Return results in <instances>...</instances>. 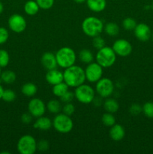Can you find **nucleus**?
Segmentation results:
<instances>
[{
	"mask_svg": "<svg viewBox=\"0 0 153 154\" xmlns=\"http://www.w3.org/2000/svg\"><path fill=\"white\" fill-rule=\"evenodd\" d=\"M52 126L59 133L67 134L73 129L74 123L70 116L64 113H58L52 120Z\"/></svg>",
	"mask_w": 153,
	"mask_h": 154,
	"instance_id": "5",
	"label": "nucleus"
},
{
	"mask_svg": "<svg viewBox=\"0 0 153 154\" xmlns=\"http://www.w3.org/2000/svg\"><path fill=\"white\" fill-rule=\"evenodd\" d=\"M45 79H46V82L50 85H56V84L64 81L63 72L58 70L57 69L47 70V72L45 75Z\"/></svg>",
	"mask_w": 153,
	"mask_h": 154,
	"instance_id": "14",
	"label": "nucleus"
},
{
	"mask_svg": "<svg viewBox=\"0 0 153 154\" xmlns=\"http://www.w3.org/2000/svg\"><path fill=\"white\" fill-rule=\"evenodd\" d=\"M40 9L48 10L53 6L55 0H35Z\"/></svg>",
	"mask_w": 153,
	"mask_h": 154,
	"instance_id": "33",
	"label": "nucleus"
},
{
	"mask_svg": "<svg viewBox=\"0 0 153 154\" xmlns=\"http://www.w3.org/2000/svg\"><path fill=\"white\" fill-rule=\"evenodd\" d=\"M57 64L62 69H67L75 64L76 55L75 51L69 47H63L56 53Z\"/></svg>",
	"mask_w": 153,
	"mask_h": 154,
	"instance_id": "3",
	"label": "nucleus"
},
{
	"mask_svg": "<svg viewBox=\"0 0 153 154\" xmlns=\"http://www.w3.org/2000/svg\"><path fill=\"white\" fill-rule=\"evenodd\" d=\"M78 57H79L80 62L87 65L92 63L94 60V55H93L92 52L88 49L81 50L79 52Z\"/></svg>",
	"mask_w": 153,
	"mask_h": 154,
	"instance_id": "24",
	"label": "nucleus"
},
{
	"mask_svg": "<svg viewBox=\"0 0 153 154\" xmlns=\"http://www.w3.org/2000/svg\"><path fill=\"white\" fill-rule=\"evenodd\" d=\"M104 26L101 20L95 17H88L82 23V32L86 35L91 38L100 35L104 31Z\"/></svg>",
	"mask_w": 153,
	"mask_h": 154,
	"instance_id": "2",
	"label": "nucleus"
},
{
	"mask_svg": "<svg viewBox=\"0 0 153 154\" xmlns=\"http://www.w3.org/2000/svg\"><path fill=\"white\" fill-rule=\"evenodd\" d=\"M142 111V106L139 104H133L130 106V108H129V112L130 114H131L132 115H138V114H140Z\"/></svg>",
	"mask_w": 153,
	"mask_h": 154,
	"instance_id": "38",
	"label": "nucleus"
},
{
	"mask_svg": "<svg viewBox=\"0 0 153 154\" xmlns=\"http://www.w3.org/2000/svg\"><path fill=\"white\" fill-rule=\"evenodd\" d=\"M110 137L112 140L115 141H120L124 138L125 131L124 127L120 124H114L110 129L109 131Z\"/></svg>",
	"mask_w": 153,
	"mask_h": 154,
	"instance_id": "16",
	"label": "nucleus"
},
{
	"mask_svg": "<svg viewBox=\"0 0 153 154\" xmlns=\"http://www.w3.org/2000/svg\"><path fill=\"white\" fill-rule=\"evenodd\" d=\"M68 85L63 81V82H61L59 84H57L56 85L52 86V92L54 96L60 98L68 90Z\"/></svg>",
	"mask_w": 153,
	"mask_h": 154,
	"instance_id": "22",
	"label": "nucleus"
},
{
	"mask_svg": "<svg viewBox=\"0 0 153 154\" xmlns=\"http://www.w3.org/2000/svg\"><path fill=\"white\" fill-rule=\"evenodd\" d=\"M86 1V0H74V2H75L76 3H78V4H80V3L84 2Z\"/></svg>",
	"mask_w": 153,
	"mask_h": 154,
	"instance_id": "42",
	"label": "nucleus"
},
{
	"mask_svg": "<svg viewBox=\"0 0 153 154\" xmlns=\"http://www.w3.org/2000/svg\"><path fill=\"white\" fill-rule=\"evenodd\" d=\"M112 48L116 56H119L122 57H128L132 52L131 44L128 41L124 38H119L115 41Z\"/></svg>",
	"mask_w": 153,
	"mask_h": 154,
	"instance_id": "11",
	"label": "nucleus"
},
{
	"mask_svg": "<svg viewBox=\"0 0 153 154\" xmlns=\"http://www.w3.org/2000/svg\"><path fill=\"white\" fill-rule=\"evenodd\" d=\"M9 38V33L7 29L4 27H0V45H3L8 41Z\"/></svg>",
	"mask_w": 153,
	"mask_h": 154,
	"instance_id": "37",
	"label": "nucleus"
},
{
	"mask_svg": "<svg viewBox=\"0 0 153 154\" xmlns=\"http://www.w3.org/2000/svg\"><path fill=\"white\" fill-rule=\"evenodd\" d=\"M10 61V56L7 51L0 49V67L4 68L8 65Z\"/></svg>",
	"mask_w": 153,
	"mask_h": 154,
	"instance_id": "31",
	"label": "nucleus"
},
{
	"mask_svg": "<svg viewBox=\"0 0 153 154\" xmlns=\"http://www.w3.org/2000/svg\"><path fill=\"white\" fill-rule=\"evenodd\" d=\"M40 62H41L42 66L46 70L56 69L58 66L56 54L51 52H45L40 58Z\"/></svg>",
	"mask_w": 153,
	"mask_h": 154,
	"instance_id": "15",
	"label": "nucleus"
},
{
	"mask_svg": "<svg viewBox=\"0 0 153 154\" xmlns=\"http://www.w3.org/2000/svg\"><path fill=\"white\" fill-rule=\"evenodd\" d=\"M136 24V21L131 17H127L122 21V27L128 31H132L134 29Z\"/></svg>",
	"mask_w": 153,
	"mask_h": 154,
	"instance_id": "28",
	"label": "nucleus"
},
{
	"mask_svg": "<svg viewBox=\"0 0 153 154\" xmlns=\"http://www.w3.org/2000/svg\"><path fill=\"white\" fill-rule=\"evenodd\" d=\"M16 93L12 90H4L2 93V99L6 102H12L16 99Z\"/></svg>",
	"mask_w": 153,
	"mask_h": 154,
	"instance_id": "30",
	"label": "nucleus"
},
{
	"mask_svg": "<svg viewBox=\"0 0 153 154\" xmlns=\"http://www.w3.org/2000/svg\"><path fill=\"white\" fill-rule=\"evenodd\" d=\"M74 96L76 100L82 104H89L95 99L94 90L88 84H82L76 87Z\"/></svg>",
	"mask_w": 153,
	"mask_h": 154,
	"instance_id": "6",
	"label": "nucleus"
},
{
	"mask_svg": "<svg viewBox=\"0 0 153 154\" xmlns=\"http://www.w3.org/2000/svg\"><path fill=\"white\" fill-rule=\"evenodd\" d=\"M92 46L95 49L99 50L100 48H104V46H106V42H105V40L104 39V38H102L101 36H95L92 39Z\"/></svg>",
	"mask_w": 153,
	"mask_h": 154,
	"instance_id": "32",
	"label": "nucleus"
},
{
	"mask_svg": "<svg viewBox=\"0 0 153 154\" xmlns=\"http://www.w3.org/2000/svg\"><path fill=\"white\" fill-rule=\"evenodd\" d=\"M104 31L106 32L107 35L111 36V37H115V36H116L118 34L120 29L117 23L113 22H110L107 23L104 26Z\"/></svg>",
	"mask_w": 153,
	"mask_h": 154,
	"instance_id": "23",
	"label": "nucleus"
},
{
	"mask_svg": "<svg viewBox=\"0 0 153 154\" xmlns=\"http://www.w3.org/2000/svg\"><path fill=\"white\" fill-rule=\"evenodd\" d=\"M0 78L5 84H11L16 81V75L13 71L5 70L3 72H2L1 75H0Z\"/></svg>",
	"mask_w": 153,
	"mask_h": 154,
	"instance_id": "26",
	"label": "nucleus"
},
{
	"mask_svg": "<svg viewBox=\"0 0 153 154\" xmlns=\"http://www.w3.org/2000/svg\"><path fill=\"white\" fill-rule=\"evenodd\" d=\"M62 113L68 116H71L75 112V106L72 102H68V103H64L62 108Z\"/></svg>",
	"mask_w": 153,
	"mask_h": 154,
	"instance_id": "34",
	"label": "nucleus"
},
{
	"mask_svg": "<svg viewBox=\"0 0 153 154\" xmlns=\"http://www.w3.org/2000/svg\"><path fill=\"white\" fill-rule=\"evenodd\" d=\"M52 126V121L47 117H38L37 120L34 122L33 127L34 129H39L41 131H48L51 129Z\"/></svg>",
	"mask_w": 153,
	"mask_h": 154,
	"instance_id": "17",
	"label": "nucleus"
},
{
	"mask_svg": "<svg viewBox=\"0 0 153 154\" xmlns=\"http://www.w3.org/2000/svg\"><path fill=\"white\" fill-rule=\"evenodd\" d=\"M151 38H152V40H153V32H152V36H151Z\"/></svg>",
	"mask_w": 153,
	"mask_h": 154,
	"instance_id": "43",
	"label": "nucleus"
},
{
	"mask_svg": "<svg viewBox=\"0 0 153 154\" xmlns=\"http://www.w3.org/2000/svg\"><path fill=\"white\" fill-rule=\"evenodd\" d=\"M152 8L153 9V2H152Z\"/></svg>",
	"mask_w": 153,
	"mask_h": 154,
	"instance_id": "44",
	"label": "nucleus"
},
{
	"mask_svg": "<svg viewBox=\"0 0 153 154\" xmlns=\"http://www.w3.org/2000/svg\"><path fill=\"white\" fill-rule=\"evenodd\" d=\"M8 27L11 31L16 33H21L26 28V20L19 14H12L8 20Z\"/></svg>",
	"mask_w": 153,
	"mask_h": 154,
	"instance_id": "10",
	"label": "nucleus"
},
{
	"mask_svg": "<svg viewBox=\"0 0 153 154\" xmlns=\"http://www.w3.org/2000/svg\"><path fill=\"white\" fill-rule=\"evenodd\" d=\"M3 10H4V5H3L2 2L1 0H0V14L2 13Z\"/></svg>",
	"mask_w": 153,
	"mask_h": 154,
	"instance_id": "41",
	"label": "nucleus"
},
{
	"mask_svg": "<svg viewBox=\"0 0 153 154\" xmlns=\"http://www.w3.org/2000/svg\"><path fill=\"white\" fill-rule=\"evenodd\" d=\"M3 91H4V89H3L2 86L0 84V100L2 99V93H3Z\"/></svg>",
	"mask_w": 153,
	"mask_h": 154,
	"instance_id": "40",
	"label": "nucleus"
},
{
	"mask_svg": "<svg viewBox=\"0 0 153 154\" xmlns=\"http://www.w3.org/2000/svg\"><path fill=\"white\" fill-rule=\"evenodd\" d=\"M40 7L35 0H28L24 5V11L28 16H34L39 11Z\"/></svg>",
	"mask_w": 153,
	"mask_h": 154,
	"instance_id": "20",
	"label": "nucleus"
},
{
	"mask_svg": "<svg viewBox=\"0 0 153 154\" xmlns=\"http://www.w3.org/2000/svg\"><path fill=\"white\" fill-rule=\"evenodd\" d=\"M37 86L32 82L26 83L21 87V92L26 97H33L37 93Z\"/></svg>",
	"mask_w": 153,
	"mask_h": 154,
	"instance_id": "21",
	"label": "nucleus"
},
{
	"mask_svg": "<svg viewBox=\"0 0 153 154\" xmlns=\"http://www.w3.org/2000/svg\"><path fill=\"white\" fill-rule=\"evenodd\" d=\"M32 115L29 112L24 113V114H22V116H21V121H22V123H23L24 124H28V123H30L32 121Z\"/></svg>",
	"mask_w": 153,
	"mask_h": 154,
	"instance_id": "39",
	"label": "nucleus"
},
{
	"mask_svg": "<svg viewBox=\"0 0 153 154\" xmlns=\"http://www.w3.org/2000/svg\"><path fill=\"white\" fill-rule=\"evenodd\" d=\"M74 98V93L68 90L62 96L60 97V100L63 103H68V102H72Z\"/></svg>",
	"mask_w": 153,
	"mask_h": 154,
	"instance_id": "36",
	"label": "nucleus"
},
{
	"mask_svg": "<svg viewBox=\"0 0 153 154\" xmlns=\"http://www.w3.org/2000/svg\"><path fill=\"white\" fill-rule=\"evenodd\" d=\"M103 107L106 112L115 114L119 109V105L115 99L112 98H106L103 103Z\"/></svg>",
	"mask_w": 153,
	"mask_h": 154,
	"instance_id": "19",
	"label": "nucleus"
},
{
	"mask_svg": "<svg viewBox=\"0 0 153 154\" xmlns=\"http://www.w3.org/2000/svg\"><path fill=\"white\" fill-rule=\"evenodd\" d=\"M142 111L144 115L146 117L150 119H153V102H147L142 106Z\"/></svg>",
	"mask_w": 153,
	"mask_h": 154,
	"instance_id": "29",
	"label": "nucleus"
},
{
	"mask_svg": "<svg viewBox=\"0 0 153 154\" xmlns=\"http://www.w3.org/2000/svg\"><path fill=\"white\" fill-rule=\"evenodd\" d=\"M1 73H2V71H1V67H0V75H1Z\"/></svg>",
	"mask_w": 153,
	"mask_h": 154,
	"instance_id": "45",
	"label": "nucleus"
},
{
	"mask_svg": "<svg viewBox=\"0 0 153 154\" xmlns=\"http://www.w3.org/2000/svg\"><path fill=\"white\" fill-rule=\"evenodd\" d=\"M96 63L103 68H110L113 66L116 60V54L112 48L104 46L98 50L95 56Z\"/></svg>",
	"mask_w": 153,
	"mask_h": 154,
	"instance_id": "4",
	"label": "nucleus"
},
{
	"mask_svg": "<svg viewBox=\"0 0 153 154\" xmlns=\"http://www.w3.org/2000/svg\"><path fill=\"white\" fill-rule=\"evenodd\" d=\"M134 35L139 41L146 42L150 39L152 36V31L150 27L147 24L140 23L136 24V27L134 29Z\"/></svg>",
	"mask_w": 153,
	"mask_h": 154,
	"instance_id": "13",
	"label": "nucleus"
},
{
	"mask_svg": "<svg viewBox=\"0 0 153 154\" xmlns=\"http://www.w3.org/2000/svg\"><path fill=\"white\" fill-rule=\"evenodd\" d=\"M101 121L105 126L111 127L116 123V118L113 114L109 112H106L103 114L101 117Z\"/></svg>",
	"mask_w": 153,
	"mask_h": 154,
	"instance_id": "27",
	"label": "nucleus"
},
{
	"mask_svg": "<svg viewBox=\"0 0 153 154\" xmlns=\"http://www.w3.org/2000/svg\"><path fill=\"white\" fill-rule=\"evenodd\" d=\"M63 77L64 82L66 83L69 87L76 88L85 82V70L80 66L73 65L67 69H64Z\"/></svg>",
	"mask_w": 153,
	"mask_h": 154,
	"instance_id": "1",
	"label": "nucleus"
},
{
	"mask_svg": "<svg viewBox=\"0 0 153 154\" xmlns=\"http://www.w3.org/2000/svg\"><path fill=\"white\" fill-rule=\"evenodd\" d=\"M95 91L101 98H108L114 91V84L110 78H101L96 82Z\"/></svg>",
	"mask_w": 153,
	"mask_h": 154,
	"instance_id": "8",
	"label": "nucleus"
},
{
	"mask_svg": "<svg viewBox=\"0 0 153 154\" xmlns=\"http://www.w3.org/2000/svg\"><path fill=\"white\" fill-rule=\"evenodd\" d=\"M87 7L94 13L101 12L106 8V0H86Z\"/></svg>",
	"mask_w": 153,
	"mask_h": 154,
	"instance_id": "18",
	"label": "nucleus"
},
{
	"mask_svg": "<svg viewBox=\"0 0 153 154\" xmlns=\"http://www.w3.org/2000/svg\"><path fill=\"white\" fill-rule=\"evenodd\" d=\"M85 70L86 80L90 83H96L98 81L103 75V67L98 63H89L87 65Z\"/></svg>",
	"mask_w": 153,
	"mask_h": 154,
	"instance_id": "9",
	"label": "nucleus"
},
{
	"mask_svg": "<svg viewBox=\"0 0 153 154\" xmlns=\"http://www.w3.org/2000/svg\"><path fill=\"white\" fill-rule=\"evenodd\" d=\"M46 106L44 102L38 98H33L28 104V111L33 117L38 118L45 114Z\"/></svg>",
	"mask_w": 153,
	"mask_h": 154,
	"instance_id": "12",
	"label": "nucleus"
},
{
	"mask_svg": "<svg viewBox=\"0 0 153 154\" xmlns=\"http://www.w3.org/2000/svg\"><path fill=\"white\" fill-rule=\"evenodd\" d=\"M50 144L48 141L45 139H41L37 142V150L40 152H45L49 150Z\"/></svg>",
	"mask_w": 153,
	"mask_h": 154,
	"instance_id": "35",
	"label": "nucleus"
},
{
	"mask_svg": "<svg viewBox=\"0 0 153 154\" xmlns=\"http://www.w3.org/2000/svg\"><path fill=\"white\" fill-rule=\"evenodd\" d=\"M61 102L57 99H50L46 104V109L48 110L50 113L54 114H57L62 111Z\"/></svg>",
	"mask_w": 153,
	"mask_h": 154,
	"instance_id": "25",
	"label": "nucleus"
},
{
	"mask_svg": "<svg viewBox=\"0 0 153 154\" xmlns=\"http://www.w3.org/2000/svg\"><path fill=\"white\" fill-rule=\"evenodd\" d=\"M16 148L20 154H33L37 150V141L31 135H24L20 138Z\"/></svg>",
	"mask_w": 153,
	"mask_h": 154,
	"instance_id": "7",
	"label": "nucleus"
}]
</instances>
